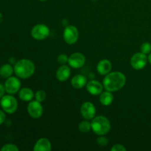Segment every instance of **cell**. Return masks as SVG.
Instances as JSON below:
<instances>
[{"label":"cell","mask_w":151,"mask_h":151,"mask_svg":"<svg viewBox=\"0 0 151 151\" xmlns=\"http://www.w3.org/2000/svg\"><path fill=\"white\" fill-rule=\"evenodd\" d=\"M14 73L21 79H27L35 72V66L33 62L29 59H21L14 64Z\"/></svg>","instance_id":"cell-2"},{"label":"cell","mask_w":151,"mask_h":151,"mask_svg":"<svg viewBox=\"0 0 151 151\" xmlns=\"http://www.w3.org/2000/svg\"><path fill=\"white\" fill-rule=\"evenodd\" d=\"M46 97H47V94L44 90H38L35 92V98L37 101L38 102H43L45 100Z\"/></svg>","instance_id":"cell-22"},{"label":"cell","mask_w":151,"mask_h":151,"mask_svg":"<svg viewBox=\"0 0 151 151\" xmlns=\"http://www.w3.org/2000/svg\"><path fill=\"white\" fill-rule=\"evenodd\" d=\"M97 142L98 145L101 146V147H105V146H107L108 144H109V139L106 137H103V136H100L99 138H97Z\"/></svg>","instance_id":"cell-24"},{"label":"cell","mask_w":151,"mask_h":151,"mask_svg":"<svg viewBox=\"0 0 151 151\" xmlns=\"http://www.w3.org/2000/svg\"><path fill=\"white\" fill-rule=\"evenodd\" d=\"M87 79L84 75H77L74 76L71 80V84L75 88H83L87 84Z\"/></svg>","instance_id":"cell-16"},{"label":"cell","mask_w":151,"mask_h":151,"mask_svg":"<svg viewBox=\"0 0 151 151\" xmlns=\"http://www.w3.org/2000/svg\"><path fill=\"white\" fill-rule=\"evenodd\" d=\"M52 149V145L50 140L47 138H40L35 142L34 145V151H50Z\"/></svg>","instance_id":"cell-15"},{"label":"cell","mask_w":151,"mask_h":151,"mask_svg":"<svg viewBox=\"0 0 151 151\" xmlns=\"http://www.w3.org/2000/svg\"><path fill=\"white\" fill-rule=\"evenodd\" d=\"M80 111L84 119L90 120L95 116L96 108L94 105L91 102H85L81 106Z\"/></svg>","instance_id":"cell-10"},{"label":"cell","mask_w":151,"mask_h":151,"mask_svg":"<svg viewBox=\"0 0 151 151\" xmlns=\"http://www.w3.org/2000/svg\"><path fill=\"white\" fill-rule=\"evenodd\" d=\"M147 59H148L149 63H150V64H151V52L150 53V54H149V56H148V57H147Z\"/></svg>","instance_id":"cell-29"},{"label":"cell","mask_w":151,"mask_h":151,"mask_svg":"<svg viewBox=\"0 0 151 151\" xmlns=\"http://www.w3.org/2000/svg\"><path fill=\"white\" fill-rule=\"evenodd\" d=\"M126 147L121 144H116L111 148L112 151H126Z\"/></svg>","instance_id":"cell-26"},{"label":"cell","mask_w":151,"mask_h":151,"mask_svg":"<svg viewBox=\"0 0 151 151\" xmlns=\"http://www.w3.org/2000/svg\"><path fill=\"white\" fill-rule=\"evenodd\" d=\"M78 129L81 133H88L91 130V122H88V120H83L78 125Z\"/></svg>","instance_id":"cell-20"},{"label":"cell","mask_w":151,"mask_h":151,"mask_svg":"<svg viewBox=\"0 0 151 151\" xmlns=\"http://www.w3.org/2000/svg\"><path fill=\"white\" fill-rule=\"evenodd\" d=\"M13 72H14V68L12 66L11 64L5 63L0 67V77L2 78L7 79L10 78L12 76Z\"/></svg>","instance_id":"cell-19"},{"label":"cell","mask_w":151,"mask_h":151,"mask_svg":"<svg viewBox=\"0 0 151 151\" xmlns=\"http://www.w3.org/2000/svg\"><path fill=\"white\" fill-rule=\"evenodd\" d=\"M100 103L103 106H109L113 103L114 101V95L111 91H103L101 94H100V98H99Z\"/></svg>","instance_id":"cell-18"},{"label":"cell","mask_w":151,"mask_h":151,"mask_svg":"<svg viewBox=\"0 0 151 151\" xmlns=\"http://www.w3.org/2000/svg\"><path fill=\"white\" fill-rule=\"evenodd\" d=\"M148 59L147 55L141 52L135 53L131 58V65L135 70H141L147 65Z\"/></svg>","instance_id":"cell-8"},{"label":"cell","mask_w":151,"mask_h":151,"mask_svg":"<svg viewBox=\"0 0 151 151\" xmlns=\"http://www.w3.org/2000/svg\"><path fill=\"white\" fill-rule=\"evenodd\" d=\"M27 112L29 116L33 119H38L42 116L44 113V108L41 104V102L31 100L27 106Z\"/></svg>","instance_id":"cell-9"},{"label":"cell","mask_w":151,"mask_h":151,"mask_svg":"<svg viewBox=\"0 0 151 151\" xmlns=\"http://www.w3.org/2000/svg\"><path fill=\"white\" fill-rule=\"evenodd\" d=\"M91 130L99 136H104L110 131L111 123L109 119L104 116H94L91 122Z\"/></svg>","instance_id":"cell-3"},{"label":"cell","mask_w":151,"mask_h":151,"mask_svg":"<svg viewBox=\"0 0 151 151\" xmlns=\"http://www.w3.org/2000/svg\"><path fill=\"white\" fill-rule=\"evenodd\" d=\"M86 87L88 92L91 94V95L94 96L100 95L103 92V88H104V86H103V85L101 83H100L97 81H95V80L88 81Z\"/></svg>","instance_id":"cell-12"},{"label":"cell","mask_w":151,"mask_h":151,"mask_svg":"<svg viewBox=\"0 0 151 151\" xmlns=\"http://www.w3.org/2000/svg\"><path fill=\"white\" fill-rule=\"evenodd\" d=\"M1 18H2V15L1 14V13H0V21H1Z\"/></svg>","instance_id":"cell-30"},{"label":"cell","mask_w":151,"mask_h":151,"mask_svg":"<svg viewBox=\"0 0 151 151\" xmlns=\"http://www.w3.org/2000/svg\"><path fill=\"white\" fill-rule=\"evenodd\" d=\"M6 91H5V88H4V86L0 83V99L4 95V93Z\"/></svg>","instance_id":"cell-28"},{"label":"cell","mask_w":151,"mask_h":151,"mask_svg":"<svg viewBox=\"0 0 151 151\" xmlns=\"http://www.w3.org/2000/svg\"><path fill=\"white\" fill-rule=\"evenodd\" d=\"M50 29L47 25L44 24H38L35 25L31 30V35L37 41H42L46 39L50 35Z\"/></svg>","instance_id":"cell-5"},{"label":"cell","mask_w":151,"mask_h":151,"mask_svg":"<svg viewBox=\"0 0 151 151\" xmlns=\"http://www.w3.org/2000/svg\"><path fill=\"white\" fill-rule=\"evenodd\" d=\"M86 63V57L81 52H74L69 57L68 64L74 69H79Z\"/></svg>","instance_id":"cell-11"},{"label":"cell","mask_w":151,"mask_h":151,"mask_svg":"<svg viewBox=\"0 0 151 151\" xmlns=\"http://www.w3.org/2000/svg\"><path fill=\"white\" fill-rule=\"evenodd\" d=\"M140 50L145 55L150 54L151 52V44L149 42H144L140 47Z\"/></svg>","instance_id":"cell-23"},{"label":"cell","mask_w":151,"mask_h":151,"mask_svg":"<svg viewBox=\"0 0 151 151\" xmlns=\"http://www.w3.org/2000/svg\"><path fill=\"white\" fill-rule=\"evenodd\" d=\"M40 1H47V0H40Z\"/></svg>","instance_id":"cell-31"},{"label":"cell","mask_w":151,"mask_h":151,"mask_svg":"<svg viewBox=\"0 0 151 151\" xmlns=\"http://www.w3.org/2000/svg\"><path fill=\"white\" fill-rule=\"evenodd\" d=\"M21 81L17 76H11L7 78L4 84L5 91L9 94H15L19 92L21 89Z\"/></svg>","instance_id":"cell-7"},{"label":"cell","mask_w":151,"mask_h":151,"mask_svg":"<svg viewBox=\"0 0 151 151\" xmlns=\"http://www.w3.org/2000/svg\"><path fill=\"white\" fill-rule=\"evenodd\" d=\"M69 57L66 54H60L58 56V62L61 65H64L68 63Z\"/></svg>","instance_id":"cell-25"},{"label":"cell","mask_w":151,"mask_h":151,"mask_svg":"<svg viewBox=\"0 0 151 151\" xmlns=\"http://www.w3.org/2000/svg\"><path fill=\"white\" fill-rule=\"evenodd\" d=\"M1 151H19V148L17 147V145L11 143L5 144L1 147Z\"/></svg>","instance_id":"cell-21"},{"label":"cell","mask_w":151,"mask_h":151,"mask_svg":"<svg viewBox=\"0 0 151 151\" xmlns=\"http://www.w3.org/2000/svg\"><path fill=\"white\" fill-rule=\"evenodd\" d=\"M112 69V64L111 61L107 59H103L98 62L97 65V70L100 75H105L110 73Z\"/></svg>","instance_id":"cell-14"},{"label":"cell","mask_w":151,"mask_h":151,"mask_svg":"<svg viewBox=\"0 0 151 151\" xmlns=\"http://www.w3.org/2000/svg\"><path fill=\"white\" fill-rule=\"evenodd\" d=\"M5 119H6L5 112L1 109V110H0V125H1V124L4 123Z\"/></svg>","instance_id":"cell-27"},{"label":"cell","mask_w":151,"mask_h":151,"mask_svg":"<svg viewBox=\"0 0 151 151\" xmlns=\"http://www.w3.org/2000/svg\"><path fill=\"white\" fill-rule=\"evenodd\" d=\"M0 106L5 113L12 114L17 111L18 101L13 94H8L0 99Z\"/></svg>","instance_id":"cell-4"},{"label":"cell","mask_w":151,"mask_h":151,"mask_svg":"<svg viewBox=\"0 0 151 151\" xmlns=\"http://www.w3.org/2000/svg\"><path fill=\"white\" fill-rule=\"evenodd\" d=\"M34 97H35V94L31 88L24 87L19 90V97L20 98V100H23V101L30 102L34 98Z\"/></svg>","instance_id":"cell-17"},{"label":"cell","mask_w":151,"mask_h":151,"mask_svg":"<svg viewBox=\"0 0 151 151\" xmlns=\"http://www.w3.org/2000/svg\"><path fill=\"white\" fill-rule=\"evenodd\" d=\"M63 37L66 44L70 45L75 44L79 38V32L78 28L73 25L67 26L63 30Z\"/></svg>","instance_id":"cell-6"},{"label":"cell","mask_w":151,"mask_h":151,"mask_svg":"<svg viewBox=\"0 0 151 151\" xmlns=\"http://www.w3.org/2000/svg\"><path fill=\"white\" fill-rule=\"evenodd\" d=\"M126 83V77L121 72H110L103 79V85L106 91H116L124 87Z\"/></svg>","instance_id":"cell-1"},{"label":"cell","mask_w":151,"mask_h":151,"mask_svg":"<svg viewBox=\"0 0 151 151\" xmlns=\"http://www.w3.org/2000/svg\"><path fill=\"white\" fill-rule=\"evenodd\" d=\"M71 75V69L69 66H66V64L62 65L56 71V78L58 81L60 82H64L66 81L69 78Z\"/></svg>","instance_id":"cell-13"}]
</instances>
